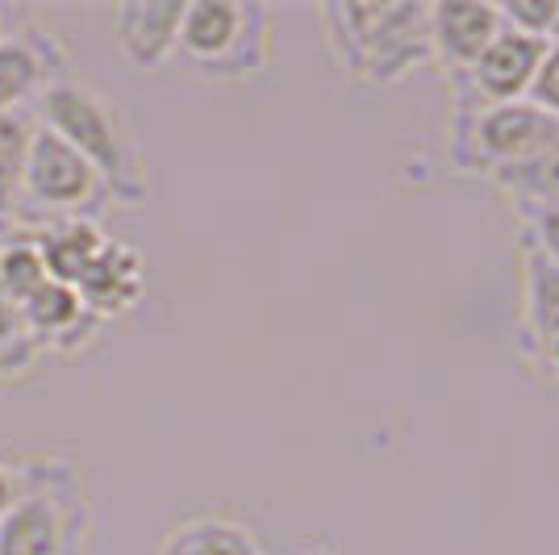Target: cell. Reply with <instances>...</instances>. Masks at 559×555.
<instances>
[{
    "label": "cell",
    "mask_w": 559,
    "mask_h": 555,
    "mask_svg": "<svg viewBox=\"0 0 559 555\" xmlns=\"http://www.w3.org/2000/svg\"><path fill=\"white\" fill-rule=\"evenodd\" d=\"M318 17L330 59L350 84L393 88L435 63L430 4L421 0H330Z\"/></svg>",
    "instance_id": "obj_1"
},
{
    "label": "cell",
    "mask_w": 559,
    "mask_h": 555,
    "mask_svg": "<svg viewBox=\"0 0 559 555\" xmlns=\"http://www.w3.org/2000/svg\"><path fill=\"white\" fill-rule=\"evenodd\" d=\"M34 117H38V126H47L50 134L68 142L75 155L93 163V172L105 180L109 201L117 209L146 205L151 180H146V155H142L139 130L109 96L96 93L84 80L63 75L34 105Z\"/></svg>",
    "instance_id": "obj_2"
},
{
    "label": "cell",
    "mask_w": 559,
    "mask_h": 555,
    "mask_svg": "<svg viewBox=\"0 0 559 555\" xmlns=\"http://www.w3.org/2000/svg\"><path fill=\"white\" fill-rule=\"evenodd\" d=\"M93 513L80 468L68 456L17 463V493L0 513V555H84Z\"/></svg>",
    "instance_id": "obj_3"
},
{
    "label": "cell",
    "mask_w": 559,
    "mask_h": 555,
    "mask_svg": "<svg viewBox=\"0 0 559 555\" xmlns=\"http://www.w3.org/2000/svg\"><path fill=\"white\" fill-rule=\"evenodd\" d=\"M176 59L205 84H251L276 63L272 13L255 0H188Z\"/></svg>",
    "instance_id": "obj_4"
},
{
    "label": "cell",
    "mask_w": 559,
    "mask_h": 555,
    "mask_svg": "<svg viewBox=\"0 0 559 555\" xmlns=\"http://www.w3.org/2000/svg\"><path fill=\"white\" fill-rule=\"evenodd\" d=\"M455 109L447 126V163L455 176H485L522 160H535L559 142V121L535 109L531 101L480 105L460 84H451Z\"/></svg>",
    "instance_id": "obj_5"
},
{
    "label": "cell",
    "mask_w": 559,
    "mask_h": 555,
    "mask_svg": "<svg viewBox=\"0 0 559 555\" xmlns=\"http://www.w3.org/2000/svg\"><path fill=\"white\" fill-rule=\"evenodd\" d=\"M109 188L93 172V163L75 155L59 134H50L47 126L34 130L29 155L22 172V213L17 226H50V222H75L88 217L96 222L100 209H109Z\"/></svg>",
    "instance_id": "obj_6"
},
{
    "label": "cell",
    "mask_w": 559,
    "mask_h": 555,
    "mask_svg": "<svg viewBox=\"0 0 559 555\" xmlns=\"http://www.w3.org/2000/svg\"><path fill=\"white\" fill-rule=\"evenodd\" d=\"M518 255H522L518 355L543 385L559 389V263L526 238H518Z\"/></svg>",
    "instance_id": "obj_7"
},
{
    "label": "cell",
    "mask_w": 559,
    "mask_h": 555,
    "mask_svg": "<svg viewBox=\"0 0 559 555\" xmlns=\"http://www.w3.org/2000/svg\"><path fill=\"white\" fill-rule=\"evenodd\" d=\"M71 55L34 13L0 38V114L34 109L50 84L68 75Z\"/></svg>",
    "instance_id": "obj_8"
},
{
    "label": "cell",
    "mask_w": 559,
    "mask_h": 555,
    "mask_svg": "<svg viewBox=\"0 0 559 555\" xmlns=\"http://www.w3.org/2000/svg\"><path fill=\"white\" fill-rule=\"evenodd\" d=\"M75 297L93 314L100 326L126 318L146 293V268H142V251L121 243L114 234H105V243L96 247L88 268L75 276Z\"/></svg>",
    "instance_id": "obj_9"
},
{
    "label": "cell",
    "mask_w": 559,
    "mask_h": 555,
    "mask_svg": "<svg viewBox=\"0 0 559 555\" xmlns=\"http://www.w3.org/2000/svg\"><path fill=\"white\" fill-rule=\"evenodd\" d=\"M543 50H547L543 38H531V34H518L510 25H501L497 38L485 47V55L476 59V68L467 71L464 80H451V84H460V88L476 96L480 105H513V101H526Z\"/></svg>",
    "instance_id": "obj_10"
},
{
    "label": "cell",
    "mask_w": 559,
    "mask_h": 555,
    "mask_svg": "<svg viewBox=\"0 0 559 555\" xmlns=\"http://www.w3.org/2000/svg\"><path fill=\"white\" fill-rule=\"evenodd\" d=\"M501 29V9L489 0H439L430 4V55L451 80H464L476 68Z\"/></svg>",
    "instance_id": "obj_11"
},
{
    "label": "cell",
    "mask_w": 559,
    "mask_h": 555,
    "mask_svg": "<svg viewBox=\"0 0 559 555\" xmlns=\"http://www.w3.org/2000/svg\"><path fill=\"white\" fill-rule=\"evenodd\" d=\"M22 318L47 359L50 355H80V351H88L100 339V330H105L84 309V302L75 297V288H68V284H59V280L50 276L22 302Z\"/></svg>",
    "instance_id": "obj_12"
},
{
    "label": "cell",
    "mask_w": 559,
    "mask_h": 555,
    "mask_svg": "<svg viewBox=\"0 0 559 555\" xmlns=\"http://www.w3.org/2000/svg\"><path fill=\"white\" fill-rule=\"evenodd\" d=\"M185 0H126L114 9V43L134 71H159L176 59Z\"/></svg>",
    "instance_id": "obj_13"
},
{
    "label": "cell",
    "mask_w": 559,
    "mask_h": 555,
    "mask_svg": "<svg viewBox=\"0 0 559 555\" xmlns=\"http://www.w3.org/2000/svg\"><path fill=\"white\" fill-rule=\"evenodd\" d=\"M155 555H267L259 534L230 513H197L171 527Z\"/></svg>",
    "instance_id": "obj_14"
},
{
    "label": "cell",
    "mask_w": 559,
    "mask_h": 555,
    "mask_svg": "<svg viewBox=\"0 0 559 555\" xmlns=\"http://www.w3.org/2000/svg\"><path fill=\"white\" fill-rule=\"evenodd\" d=\"M38 130L34 109L25 114H0V226H17L22 213V172L29 142Z\"/></svg>",
    "instance_id": "obj_15"
},
{
    "label": "cell",
    "mask_w": 559,
    "mask_h": 555,
    "mask_svg": "<svg viewBox=\"0 0 559 555\" xmlns=\"http://www.w3.org/2000/svg\"><path fill=\"white\" fill-rule=\"evenodd\" d=\"M489 185L497 192H506L518 205H559V142L556 146H547L543 155L535 160H522L513 163V167H501V172H492Z\"/></svg>",
    "instance_id": "obj_16"
},
{
    "label": "cell",
    "mask_w": 559,
    "mask_h": 555,
    "mask_svg": "<svg viewBox=\"0 0 559 555\" xmlns=\"http://www.w3.org/2000/svg\"><path fill=\"white\" fill-rule=\"evenodd\" d=\"M497 9H501V25L551 43L556 22H559V0H501Z\"/></svg>",
    "instance_id": "obj_17"
},
{
    "label": "cell",
    "mask_w": 559,
    "mask_h": 555,
    "mask_svg": "<svg viewBox=\"0 0 559 555\" xmlns=\"http://www.w3.org/2000/svg\"><path fill=\"white\" fill-rule=\"evenodd\" d=\"M513 217H518V231H522L518 238L535 243L547 259L559 263V205H518Z\"/></svg>",
    "instance_id": "obj_18"
},
{
    "label": "cell",
    "mask_w": 559,
    "mask_h": 555,
    "mask_svg": "<svg viewBox=\"0 0 559 555\" xmlns=\"http://www.w3.org/2000/svg\"><path fill=\"white\" fill-rule=\"evenodd\" d=\"M526 101H531L535 109H543L547 117H556V121H559V38H551V43H547V50H543V59H538V71H535V80H531V93H526Z\"/></svg>",
    "instance_id": "obj_19"
},
{
    "label": "cell",
    "mask_w": 559,
    "mask_h": 555,
    "mask_svg": "<svg viewBox=\"0 0 559 555\" xmlns=\"http://www.w3.org/2000/svg\"><path fill=\"white\" fill-rule=\"evenodd\" d=\"M13 493H17V463L0 460V513L9 509V501H13Z\"/></svg>",
    "instance_id": "obj_20"
},
{
    "label": "cell",
    "mask_w": 559,
    "mask_h": 555,
    "mask_svg": "<svg viewBox=\"0 0 559 555\" xmlns=\"http://www.w3.org/2000/svg\"><path fill=\"white\" fill-rule=\"evenodd\" d=\"M25 17H29V9H17V4H0V38H4V34H13V29L25 22Z\"/></svg>",
    "instance_id": "obj_21"
},
{
    "label": "cell",
    "mask_w": 559,
    "mask_h": 555,
    "mask_svg": "<svg viewBox=\"0 0 559 555\" xmlns=\"http://www.w3.org/2000/svg\"><path fill=\"white\" fill-rule=\"evenodd\" d=\"M305 555H330V552H322V547H318V552H305Z\"/></svg>",
    "instance_id": "obj_22"
},
{
    "label": "cell",
    "mask_w": 559,
    "mask_h": 555,
    "mask_svg": "<svg viewBox=\"0 0 559 555\" xmlns=\"http://www.w3.org/2000/svg\"><path fill=\"white\" fill-rule=\"evenodd\" d=\"M551 38H559V22H556V34H551Z\"/></svg>",
    "instance_id": "obj_23"
}]
</instances>
